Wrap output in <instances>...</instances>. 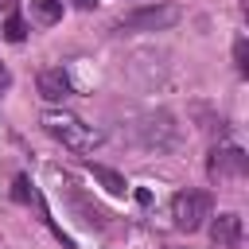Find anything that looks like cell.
Masks as SVG:
<instances>
[{
    "label": "cell",
    "mask_w": 249,
    "mask_h": 249,
    "mask_svg": "<svg viewBox=\"0 0 249 249\" xmlns=\"http://www.w3.org/2000/svg\"><path fill=\"white\" fill-rule=\"evenodd\" d=\"M233 62H237V70H241V74H249V43H245V39H237V43H233Z\"/></svg>",
    "instance_id": "cell-11"
},
{
    "label": "cell",
    "mask_w": 249,
    "mask_h": 249,
    "mask_svg": "<svg viewBox=\"0 0 249 249\" xmlns=\"http://www.w3.org/2000/svg\"><path fill=\"white\" fill-rule=\"evenodd\" d=\"M39 124L47 128V136H54L62 148H70V152H93L97 144H101V128H93V124H86L82 117H74V113H66V109H47L43 117H39Z\"/></svg>",
    "instance_id": "cell-1"
},
{
    "label": "cell",
    "mask_w": 249,
    "mask_h": 249,
    "mask_svg": "<svg viewBox=\"0 0 249 249\" xmlns=\"http://www.w3.org/2000/svg\"><path fill=\"white\" fill-rule=\"evenodd\" d=\"M4 39H12V43H23V39H27V23H23L19 16H8V23H4Z\"/></svg>",
    "instance_id": "cell-10"
},
{
    "label": "cell",
    "mask_w": 249,
    "mask_h": 249,
    "mask_svg": "<svg viewBox=\"0 0 249 249\" xmlns=\"http://www.w3.org/2000/svg\"><path fill=\"white\" fill-rule=\"evenodd\" d=\"M210 218V195L206 191H179L171 198V222L187 233H195L202 222Z\"/></svg>",
    "instance_id": "cell-2"
},
{
    "label": "cell",
    "mask_w": 249,
    "mask_h": 249,
    "mask_svg": "<svg viewBox=\"0 0 249 249\" xmlns=\"http://www.w3.org/2000/svg\"><path fill=\"white\" fill-rule=\"evenodd\" d=\"M140 132H144V144L148 148H171L175 144V124H171V117H148L144 124H140Z\"/></svg>",
    "instance_id": "cell-7"
},
{
    "label": "cell",
    "mask_w": 249,
    "mask_h": 249,
    "mask_svg": "<svg viewBox=\"0 0 249 249\" xmlns=\"http://www.w3.org/2000/svg\"><path fill=\"white\" fill-rule=\"evenodd\" d=\"M0 8H12V0H0Z\"/></svg>",
    "instance_id": "cell-14"
},
{
    "label": "cell",
    "mask_w": 249,
    "mask_h": 249,
    "mask_svg": "<svg viewBox=\"0 0 249 249\" xmlns=\"http://www.w3.org/2000/svg\"><path fill=\"white\" fill-rule=\"evenodd\" d=\"M245 167H249V156H245L241 148H233V144L214 148V152H210V163H206L210 179H241Z\"/></svg>",
    "instance_id": "cell-4"
},
{
    "label": "cell",
    "mask_w": 249,
    "mask_h": 249,
    "mask_svg": "<svg viewBox=\"0 0 249 249\" xmlns=\"http://www.w3.org/2000/svg\"><path fill=\"white\" fill-rule=\"evenodd\" d=\"M179 19V8L171 4H160V8H140L132 16L121 19V31H160V27H171Z\"/></svg>",
    "instance_id": "cell-3"
},
{
    "label": "cell",
    "mask_w": 249,
    "mask_h": 249,
    "mask_svg": "<svg viewBox=\"0 0 249 249\" xmlns=\"http://www.w3.org/2000/svg\"><path fill=\"white\" fill-rule=\"evenodd\" d=\"M89 175H93L109 195H128V183H124L121 171H113V167H105V163H89Z\"/></svg>",
    "instance_id": "cell-8"
},
{
    "label": "cell",
    "mask_w": 249,
    "mask_h": 249,
    "mask_svg": "<svg viewBox=\"0 0 249 249\" xmlns=\"http://www.w3.org/2000/svg\"><path fill=\"white\" fill-rule=\"evenodd\" d=\"M31 19L43 23V27L58 23L62 19V0H31Z\"/></svg>",
    "instance_id": "cell-9"
},
{
    "label": "cell",
    "mask_w": 249,
    "mask_h": 249,
    "mask_svg": "<svg viewBox=\"0 0 249 249\" xmlns=\"http://www.w3.org/2000/svg\"><path fill=\"white\" fill-rule=\"evenodd\" d=\"M35 86H39V93H43V101H51V105H62L70 93H74V86H70V78H66V70L62 66H51V70H39V78H35Z\"/></svg>",
    "instance_id": "cell-5"
},
{
    "label": "cell",
    "mask_w": 249,
    "mask_h": 249,
    "mask_svg": "<svg viewBox=\"0 0 249 249\" xmlns=\"http://www.w3.org/2000/svg\"><path fill=\"white\" fill-rule=\"evenodd\" d=\"M74 4H78V8H93L97 0H74Z\"/></svg>",
    "instance_id": "cell-13"
},
{
    "label": "cell",
    "mask_w": 249,
    "mask_h": 249,
    "mask_svg": "<svg viewBox=\"0 0 249 249\" xmlns=\"http://www.w3.org/2000/svg\"><path fill=\"white\" fill-rule=\"evenodd\" d=\"M4 86H8V70L0 66V89H4Z\"/></svg>",
    "instance_id": "cell-12"
},
{
    "label": "cell",
    "mask_w": 249,
    "mask_h": 249,
    "mask_svg": "<svg viewBox=\"0 0 249 249\" xmlns=\"http://www.w3.org/2000/svg\"><path fill=\"white\" fill-rule=\"evenodd\" d=\"M210 241L218 245V249H237L241 245V218L237 214H218L214 222H210Z\"/></svg>",
    "instance_id": "cell-6"
}]
</instances>
